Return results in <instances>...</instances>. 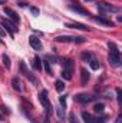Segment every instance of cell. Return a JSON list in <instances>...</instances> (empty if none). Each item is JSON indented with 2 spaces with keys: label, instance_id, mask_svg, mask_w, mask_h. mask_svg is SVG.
I'll use <instances>...</instances> for the list:
<instances>
[{
  "label": "cell",
  "instance_id": "8992f818",
  "mask_svg": "<svg viewBox=\"0 0 122 123\" xmlns=\"http://www.w3.org/2000/svg\"><path fill=\"white\" fill-rule=\"evenodd\" d=\"M3 12H4V14H7V19H9V20H12L13 23H16V25H17V23L20 22L19 14H17L14 10H12L10 7H4V9H3Z\"/></svg>",
  "mask_w": 122,
  "mask_h": 123
},
{
  "label": "cell",
  "instance_id": "7402d4cb",
  "mask_svg": "<svg viewBox=\"0 0 122 123\" xmlns=\"http://www.w3.org/2000/svg\"><path fill=\"white\" fill-rule=\"evenodd\" d=\"M93 110H95L96 113H102V112L105 110V106H103V103H96V105L93 106Z\"/></svg>",
  "mask_w": 122,
  "mask_h": 123
},
{
  "label": "cell",
  "instance_id": "f546056e",
  "mask_svg": "<svg viewBox=\"0 0 122 123\" xmlns=\"http://www.w3.org/2000/svg\"><path fill=\"white\" fill-rule=\"evenodd\" d=\"M56 112H58V116H59V119H63V107H58V110H56Z\"/></svg>",
  "mask_w": 122,
  "mask_h": 123
},
{
  "label": "cell",
  "instance_id": "d6a6232c",
  "mask_svg": "<svg viewBox=\"0 0 122 123\" xmlns=\"http://www.w3.org/2000/svg\"><path fill=\"white\" fill-rule=\"evenodd\" d=\"M27 3H25V1H17V6H20V7H25Z\"/></svg>",
  "mask_w": 122,
  "mask_h": 123
},
{
  "label": "cell",
  "instance_id": "d4e9b609",
  "mask_svg": "<svg viewBox=\"0 0 122 123\" xmlns=\"http://www.w3.org/2000/svg\"><path fill=\"white\" fill-rule=\"evenodd\" d=\"M45 60H47L49 63H56V62H58V57H56V56H53V55H46Z\"/></svg>",
  "mask_w": 122,
  "mask_h": 123
},
{
  "label": "cell",
  "instance_id": "ac0fdd59",
  "mask_svg": "<svg viewBox=\"0 0 122 123\" xmlns=\"http://www.w3.org/2000/svg\"><path fill=\"white\" fill-rule=\"evenodd\" d=\"M81 59H82L83 62H91L92 59H93V55H92L91 52H82Z\"/></svg>",
  "mask_w": 122,
  "mask_h": 123
},
{
  "label": "cell",
  "instance_id": "e575fe53",
  "mask_svg": "<svg viewBox=\"0 0 122 123\" xmlns=\"http://www.w3.org/2000/svg\"><path fill=\"white\" fill-rule=\"evenodd\" d=\"M0 34H1V36H3V34H4V30H3V29H1V27H0Z\"/></svg>",
  "mask_w": 122,
  "mask_h": 123
},
{
  "label": "cell",
  "instance_id": "5b68a950",
  "mask_svg": "<svg viewBox=\"0 0 122 123\" xmlns=\"http://www.w3.org/2000/svg\"><path fill=\"white\" fill-rule=\"evenodd\" d=\"M1 25H3V27L6 29V30L10 33V36L13 37L14 36V33L19 30V27H16V23H13L12 20H9V19H1Z\"/></svg>",
  "mask_w": 122,
  "mask_h": 123
},
{
  "label": "cell",
  "instance_id": "e0dca14e",
  "mask_svg": "<svg viewBox=\"0 0 122 123\" xmlns=\"http://www.w3.org/2000/svg\"><path fill=\"white\" fill-rule=\"evenodd\" d=\"M55 40L61 42V43H69V42H73V37L72 36H58Z\"/></svg>",
  "mask_w": 122,
  "mask_h": 123
},
{
  "label": "cell",
  "instance_id": "ba28073f",
  "mask_svg": "<svg viewBox=\"0 0 122 123\" xmlns=\"http://www.w3.org/2000/svg\"><path fill=\"white\" fill-rule=\"evenodd\" d=\"M65 27H68V29H76V30H89V27H88L86 25H83V23H76V22H73V23H66Z\"/></svg>",
  "mask_w": 122,
  "mask_h": 123
},
{
  "label": "cell",
  "instance_id": "30bf717a",
  "mask_svg": "<svg viewBox=\"0 0 122 123\" xmlns=\"http://www.w3.org/2000/svg\"><path fill=\"white\" fill-rule=\"evenodd\" d=\"M29 43H30V46L34 50H40V49H42V42H40V39H37L36 36H30V37H29Z\"/></svg>",
  "mask_w": 122,
  "mask_h": 123
},
{
  "label": "cell",
  "instance_id": "484cf974",
  "mask_svg": "<svg viewBox=\"0 0 122 123\" xmlns=\"http://www.w3.org/2000/svg\"><path fill=\"white\" fill-rule=\"evenodd\" d=\"M73 42H75V43H85V37H82V36L73 37Z\"/></svg>",
  "mask_w": 122,
  "mask_h": 123
},
{
  "label": "cell",
  "instance_id": "4fadbf2b",
  "mask_svg": "<svg viewBox=\"0 0 122 123\" xmlns=\"http://www.w3.org/2000/svg\"><path fill=\"white\" fill-rule=\"evenodd\" d=\"M82 117H83L85 123H98V119H95L93 116H91L88 112H82Z\"/></svg>",
  "mask_w": 122,
  "mask_h": 123
},
{
  "label": "cell",
  "instance_id": "7a4b0ae2",
  "mask_svg": "<svg viewBox=\"0 0 122 123\" xmlns=\"http://www.w3.org/2000/svg\"><path fill=\"white\" fill-rule=\"evenodd\" d=\"M39 100H40V103H42V106L45 107V110H46V113L47 115H50V100H49V96H47V90H40L39 92Z\"/></svg>",
  "mask_w": 122,
  "mask_h": 123
},
{
  "label": "cell",
  "instance_id": "6da1fadb",
  "mask_svg": "<svg viewBox=\"0 0 122 123\" xmlns=\"http://www.w3.org/2000/svg\"><path fill=\"white\" fill-rule=\"evenodd\" d=\"M108 47H109V57H108V59H109L111 66L119 67L122 64V62H121V55H119V50H118L116 44L112 43V42H109V43H108Z\"/></svg>",
  "mask_w": 122,
  "mask_h": 123
},
{
  "label": "cell",
  "instance_id": "ab89813d",
  "mask_svg": "<svg viewBox=\"0 0 122 123\" xmlns=\"http://www.w3.org/2000/svg\"><path fill=\"white\" fill-rule=\"evenodd\" d=\"M45 123H47V122H45Z\"/></svg>",
  "mask_w": 122,
  "mask_h": 123
},
{
  "label": "cell",
  "instance_id": "cb8c5ba5",
  "mask_svg": "<svg viewBox=\"0 0 122 123\" xmlns=\"http://www.w3.org/2000/svg\"><path fill=\"white\" fill-rule=\"evenodd\" d=\"M1 57H3V64H4V67H7V69H10V66H12V63H10V59H9V56H7V55H3Z\"/></svg>",
  "mask_w": 122,
  "mask_h": 123
},
{
  "label": "cell",
  "instance_id": "5bb4252c",
  "mask_svg": "<svg viewBox=\"0 0 122 123\" xmlns=\"http://www.w3.org/2000/svg\"><path fill=\"white\" fill-rule=\"evenodd\" d=\"M12 86H13V89H14L16 92H22V86H20V80H19L17 77H13V79H12Z\"/></svg>",
  "mask_w": 122,
  "mask_h": 123
},
{
  "label": "cell",
  "instance_id": "2e32d148",
  "mask_svg": "<svg viewBox=\"0 0 122 123\" xmlns=\"http://www.w3.org/2000/svg\"><path fill=\"white\" fill-rule=\"evenodd\" d=\"M63 69L72 72V70H73V60H72V59H65V60H63Z\"/></svg>",
  "mask_w": 122,
  "mask_h": 123
},
{
  "label": "cell",
  "instance_id": "3957f363",
  "mask_svg": "<svg viewBox=\"0 0 122 123\" xmlns=\"http://www.w3.org/2000/svg\"><path fill=\"white\" fill-rule=\"evenodd\" d=\"M98 10L102 12V13H111V12L118 13V12H121L119 7H114L112 4H109L106 1H98Z\"/></svg>",
  "mask_w": 122,
  "mask_h": 123
},
{
  "label": "cell",
  "instance_id": "8fae6325",
  "mask_svg": "<svg viewBox=\"0 0 122 123\" xmlns=\"http://www.w3.org/2000/svg\"><path fill=\"white\" fill-rule=\"evenodd\" d=\"M91 17L96 22V23H99V25H103V26H114V23L111 22V20H108V19H103V17H96V16H92L91 14Z\"/></svg>",
  "mask_w": 122,
  "mask_h": 123
},
{
  "label": "cell",
  "instance_id": "8d00e7d4",
  "mask_svg": "<svg viewBox=\"0 0 122 123\" xmlns=\"http://www.w3.org/2000/svg\"><path fill=\"white\" fill-rule=\"evenodd\" d=\"M0 122H3V116L1 115H0Z\"/></svg>",
  "mask_w": 122,
  "mask_h": 123
},
{
  "label": "cell",
  "instance_id": "277c9868",
  "mask_svg": "<svg viewBox=\"0 0 122 123\" xmlns=\"http://www.w3.org/2000/svg\"><path fill=\"white\" fill-rule=\"evenodd\" d=\"M96 99V96H93V94H88V93H78L76 96H75V102H78V103H82V105H88V103H91Z\"/></svg>",
  "mask_w": 122,
  "mask_h": 123
},
{
  "label": "cell",
  "instance_id": "836d02e7",
  "mask_svg": "<svg viewBox=\"0 0 122 123\" xmlns=\"http://www.w3.org/2000/svg\"><path fill=\"white\" fill-rule=\"evenodd\" d=\"M115 123H122V115H119V116L116 117V122Z\"/></svg>",
  "mask_w": 122,
  "mask_h": 123
},
{
  "label": "cell",
  "instance_id": "52a82bcc",
  "mask_svg": "<svg viewBox=\"0 0 122 123\" xmlns=\"http://www.w3.org/2000/svg\"><path fill=\"white\" fill-rule=\"evenodd\" d=\"M20 70H22L23 76H25L27 80H30L33 85L36 83V77H34V76H33V74L30 73V70L27 69V66H26V63H25V62H20Z\"/></svg>",
  "mask_w": 122,
  "mask_h": 123
},
{
  "label": "cell",
  "instance_id": "7c38bea8",
  "mask_svg": "<svg viewBox=\"0 0 122 123\" xmlns=\"http://www.w3.org/2000/svg\"><path fill=\"white\" fill-rule=\"evenodd\" d=\"M69 9H70V10H73V12H78V13H81V14H83V16H86V17H88V16L91 17V13H89L88 10H85V9H82V7H79L78 4H76V6H75V4H70V6H69Z\"/></svg>",
  "mask_w": 122,
  "mask_h": 123
},
{
  "label": "cell",
  "instance_id": "44dd1931",
  "mask_svg": "<svg viewBox=\"0 0 122 123\" xmlns=\"http://www.w3.org/2000/svg\"><path fill=\"white\" fill-rule=\"evenodd\" d=\"M62 77H63L65 80H70V79H72V72L63 69V70H62Z\"/></svg>",
  "mask_w": 122,
  "mask_h": 123
},
{
  "label": "cell",
  "instance_id": "603a6c76",
  "mask_svg": "<svg viewBox=\"0 0 122 123\" xmlns=\"http://www.w3.org/2000/svg\"><path fill=\"white\" fill-rule=\"evenodd\" d=\"M89 66H91L92 70H98V69H99V62L96 60V59H92V60L89 62Z\"/></svg>",
  "mask_w": 122,
  "mask_h": 123
},
{
  "label": "cell",
  "instance_id": "9c48e42d",
  "mask_svg": "<svg viewBox=\"0 0 122 123\" xmlns=\"http://www.w3.org/2000/svg\"><path fill=\"white\" fill-rule=\"evenodd\" d=\"M89 79H91V74H89V72L86 70V69H81V85L82 86H85V85H88V82H89Z\"/></svg>",
  "mask_w": 122,
  "mask_h": 123
},
{
  "label": "cell",
  "instance_id": "d590c367",
  "mask_svg": "<svg viewBox=\"0 0 122 123\" xmlns=\"http://www.w3.org/2000/svg\"><path fill=\"white\" fill-rule=\"evenodd\" d=\"M6 1H7V0H0V4H4Z\"/></svg>",
  "mask_w": 122,
  "mask_h": 123
},
{
  "label": "cell",
  "instance_id": "9a60e30c",
  "mask_svg": "<svg viewBox=\"0 0 122 123\" xmlns=\"http://www.w3.org/2000/svg\"><path fill=\"white\" fill-rule=\"evenodd\" d=\"M42 60H40V57L39 56H34V59H33V69L34 70H42Z\"/></svg>",
  "mask_w": 122,
  "mask_h": 123
},
{
  "label": "cell",
  "instance_id": "d6986e66",
  "mask_svg": "<svg viewBox=\"0 0 122 123\" xmlns=\"http://www.w3.org/2000/svg\"><path fill=\"white\" fill-rule=\"evenodd\" d=\"M55 87H56V90L59 93L63 92V90H65V82H63V80H56V82H55Z\"/></svg>",
  "mask_w": 122,
  "mask_h": 123
},
{
  "label": "cell",
  "instance_id": "f35d334b",
  "mask_svg": "<svg viewBox=\"0 0 122 123\" xmlns=\"http://www.w3.org/2000/svg\"><path fill=\"white\" fill-rule=\"evenodd\" d=\"M86 1H93V0H86Z\"/></svg>",
  "mask_w": 122,
  "mask_h": 123
},
{
  "label": "cell",
  "instance_id": "f1b7e54d",
  "mask_svg": "<svg viewBox=\"0 0 122 123\" xmlns=\"http://www.w3.org/2000/svg\"><path fill=\"white\" fill-rule=\"evenodd\" d=\"M30 12L33 16H39V9L37 7H30Z\"/></svg>",
  "mask_w": 122,
  "mask_h": 123
},
{
  "label": "cell",
  "instance_id": "1f68e13d",
  "mask_svg": "<svg viewBox=\"0 0 122 123\" xmlns=\"http://www.w3.org/2000/svg\"><path fill=\"white\" fill-rule=\"evenodd\" d=\"M1 112H3V113H7V115L10 113V110H9V109H7L6 106H1Z\"/></svg>",
  "mask_w": 122,
  "mask_h": 123
},
{
  "label": "cell",
  "instance_id": "74e56055",
  "mask_svg": "<svg viewBox=\"0 0 122 123\" xmlns=\"http://www.w3.org/2000/svg\"><path fill=\"white\" fill-rule=\"evenodd\" d=\"M0 43H3V40H1V39H0Z\"/></svg>",
  "mask_w": 122,
  "mask_h": 123
},
{
  "label": "cell",
  "instance_id": "4316f807",
  "mask_svg": "<svg viewBox=\"0 0 122 123\" xmlns=\"http://www.w3.org/2000/svg\"><path fill=\"white\" fill-rule=\"evenodd\" d=\"M59 102H61V106H62V107H65V106H66V94L59 97Z\"/></svg>",
  "mask_w": 122,
  "mask_h": 123
},
{
  "label": "cell",
  "instance_id": "ffe728a7",
  "mask_svg": "<svg viewBox=\"0 0 122 123\" xmlns=\"http://www.w3.org/2000/svg\"><path fill=\"white\" fill-rule=\"evenodd\" d=\"M42 66H43V69H45V72L47 73V74H52V70H50V63L47 60H42Z\"/></svg>",
  "mask_w": 122,
  "mask_h": 123
},
{
  "label": "cell",
  "instance_id": "4dcf8cb0",
  "mask_svg": "<svg viewBox=\"0 0 122 123\" xmlns=\"http://www.w3.org/2000/svg\"><path fill=\"white\" fill-rule=\"evenodd\" d=\"M69 122L70 123H78V120L75 119V113H70V115H69Z\"/></svg>",
  "mask_w": 122,
  "mask_h": 123
},
{
  "label": "cell",
  "instance_id": "83f0119b",
  "mask_svg": "<svg viewBox=\"0 0 122 123\" xmlns=\"http://www.w3.org/2000/svg\"><path fill=\"white\" fill-rule=\"evenodd\" d=\"M116 99H118V105L121 106L122 100H121V89H116Z\"/></svg>",
  "mask_w": 122,
  "mask_h": 123
}]
</instances>
